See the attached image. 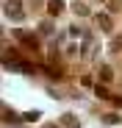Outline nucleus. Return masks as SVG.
Instances as JSON below:
<instances>
[{"label":"nucleus","instance_id":"nucleus-1","mask_svg":"<svg viewBox=\"0 0 122 128\" xmlns=\"http://www.w3.org/2000/svg\"><path fill=\"white\" fill-rule=\"evenodd\" d=\"M3 14H6L8 20H22V17H25V8H22L19 0H8V3L3 6Z\"/></svg>","mask_w":122,"mask_h":128},{"label":"nucleus","instance_id":"nucleus-2","mask_svg":"<svg viewBox=\"0 0 122 128\" xmlns=\"http://www.w3.org/2000/svg\"><path fill=\"white\" fill-rule=\"evenodd\" d=\"M14 36L22 42L28 50H33V53H36V50H42V45H39V39H36L33 34H28V31H14Z\"/></svg>","mask_w":122,"mask_h":128},{"label":"nucleus","instance_id":"nucleus-3","mask_svg":"<svg viewBox=\"0 0 122 128\" xmlns=\"http://www.w3.org/2000/svg\"><path fill=\"white\" fill-rule=\"evenodd\" d=\"M94 22L100 25V31H106V34L114 28V22H111V14H94Z\"/></svg>","mask_w":122,"mask_h":128},{"label":"nucleus","instance_id":"nucleus-4","mask_svg":"<svg viewBox=\"0 0 122 128\" xmlns=\"http://www.w3.org/2000/svg\"><path fill=\"white\" fill-rule=\"evenodd\" d=\"M61 11H64V3H61V0H50L47 3V14L50 17H58Z\"/></svg>","mask_w":122,"mask_h":128},{"label":"nucleus","instance_id":"nucleus-5","mask_svg":"<svg viewBox=\"0 0 122 128\" xmlns=\"http://www.w3.org/2000/svg\"><path fill=\"white\" fill-rule=\"evenodd\" d=\"M100 81H103V84L114 81V70H111V67H100Z\"/></svg>","mask_w":122,"mask_h":128},{"label":"nucleus","instance_id":"nucleus-6","mask_svg":"<svg viewBox=\"0 0 122 128\" xmlns=\"http://www.w3.org/2000/svg\"><path fill=\"white\" fill-rule=\"evenodd\" d=\"M61 125H64V128H78V120L72 114H64V117H61Z\"/></svg>","mask_w":122,"mask_h":128},{"label":"nucleus","instance_id":"nucleus-7","mask_svg":"<svg viewBox=\"0 0 122 128\" xmlns=\"http://www.w3.org/2000/svg\"><path fill=\"white\" fill-rule=\"evenodd\" d=\"M94 92H97V98H103V100H111V92L103 86V84H97V86H94Z\"/></svg>","mask_w":122,"mask_h":128},{"label":"nucleus","instance_id":"nucleus-8","mask_svg":"<svg viewBox=\"0 0 122 128\" xmlns=\"http://www.w3.org/2000/svg\"><path fill=\"white\" fill-rule=\"evenodd\" d=\"M45 72H47L50 78H61V75H64V72H61V67H53V64H50V67H47Z\"/></svg>","mask_w":122,"mask_h":128},{"label":"nucleus","instance_id":"nucleus-9","mask_svg":"<svg viewBox=\"0 0 122 128\" xmlns=\"http://www.w3.org/2000/svg\"><path fill=\"white\" fill-rule=\"evenodd\" d=\"M119 8H122V0H108V14H114Z\"/></svg>","mask_w":122,"mask_h":128},{"label":"nucleus","instance_id":"nucleus-10","mask_svg":"<svg viewBox=\"0 0 122 128\" xmlns=\"http://www.w3.org/2000/svg\"><path fill=\"white\" fill-rule=\"evenodd\" d=\"M22 120H25V122H36V120H39V112H25Z\"/></svg>","mask_w":122,"mask_h":128},{"label":"nucleus","instance_id":"nucleus-11","mask_svg":"<svg viewBox=\"0 0 122 128\" xmlns=\"http://www.w3.org/2000/svg\"><path fill=\"white\" fill-rule=\"evenodd\" d=\"M75 11H78L80 17H89V6H83V3H75Z\"/></svg>","mask_w":122,"mask_h":128},{"label":"nucleus","instance_id":"nucleus-12","mask_svg":"<svg viewBox=\"0 0 122 128\" xmlns=\"http://www.w3.org/2000/svg\"><path fill=\"white\" fill-rule=\"evenodd\" d=\"M39 31H42L45 36H47V34H53V22H42V28H39Z\"/></svg>","mask_w":122,"mask_h":128},{"label":"nucleus","instance_id":"nucleus-13","mask_svg":"<svg viewBox=\"0 0 122 128\" xmlns=\"http://www.w3.org/2000/svg\"><path fill=\"white\" fill-rule=\"evenodd\" d=\"M111 50H114V53H117V50H122V36H119V39H114V42H111Z\"/></svg>","mask_w":122,"mask_h":128},{"label":"nucleus","instance_id":"nucleus-14","mask_svg":"<svg viewBox=\"0 0 122 128\" xmlns=\"http://www.w3.org/2000/svg\"><path fill=\"white\" fill-rule=\"evenodd\" d=\"M64 53H67V56H78V45H67Z\"/></svg>","mask_w":122,"mask_h":128},{"label":"nucleus","instance_id":"nucleus-15","mask_svg":"<svg viewBox=\"0 0 122 128\" xmlns=\"http://www.w3.org/2000/svg\"><path fill=\"white\" fill-rule=\"evenodd\" d=\"M47 128H58V125H53V122H50V125H47Z\"/></svg>","mask_w":122,"mask_h":128},{"label":"nucleus","instance_id":"nucleus-16","mask_svg":"<svg viewBox=\"0 0 122 128\" xmlns=\"http://www.w3.org/2000/svg\"><path fill=\"white\" fill-rule=\"evenodd\" d=\"M97 3H108V0H97Z\"/></svg>","mask_w":122,"mask_h":128}]
</instances>
